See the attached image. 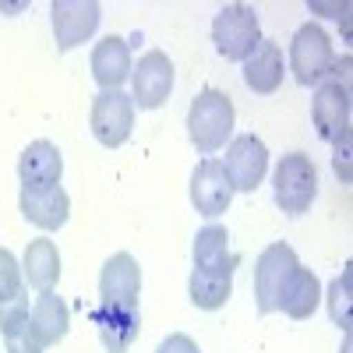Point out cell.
I'll return each mask as SVG.
<instances>
[{
    "mask_svg": "<svg viewBox=\"0 0 353 353\" xmlns=\"http://www.w3.org/2000/svg\"><path fill=\"white\" fill-rule=\"evenodd\" d=\"M28 318V297H18V301H8V304H0V332L11 329L14 321Z\"/></svg>",
    "mask_w": 353,
    "mask_h": 353,
    "instance_id": "27",
    "label": "cell"
},
{
    "mask_svg": "<svg viewBox=\"0 0 353 353\" xmlns=\"http://www.w3.org/2000/svg\"><path fill=\"white\" fill-rule=\"evenodd\" d=\"M92 78L103 92H113L131 78V46L121 36H106L92 46Z\"/></svg>",
    "mask_w": 353,
    "mask_h": 353,
    "instance_id": "18",
    "label": "cell"
},
{
    "mask_svg": "<svg viewBox=\"0 0 353 353\" xmlns=\"http://www.w3.org/2000/svg\"><path fill=\"white\" fill-rule=\"evenodd\" d=\"M311 121L318 138L336 141L339 134L350 131V57L332 64V74L318 85L311 99Z\"/></svg>",
    "mask_w": 353,
    "mask_h": 353,
    "instance_id": "2",
    "label": "cell"
},
{
    "mask_svg": "<svg viewBox=\"0 0 353 353\" xmlns=\"http://www.w3.org/2000/svg\"><path fill=\"white\" fill-rule=\"evenodd\" d=\"M0 336H4V353H43V350H46V346H43V339L36 336V329H32V321H28V318L14 321V325H11V329H4Z\"/></svg>",
    "mask_w": 353,
    "mask_h": 353,
    "instance_id": "24",
    "label": "cell"
},
{
    "mask_svg": "<svg viewBox=\"0 0 353 353\" xmlns=\"http://www.w3.org/2000/svg\"><path fill=\"white\" fill-rule=\"evenodd\" d=\"M233 201V184L223 170L219 159H201L191 173V205L198 209V216L216 219L230 209Z\"/></svg>",
    "mask_w": 353,
    "mask_h": 353,
    "instance_id": "12",
    "label": "cell"
},
{
    "mask_svg": "<svg viewBox=\"0 0 353 353\" xmlns=\"http://www.w3.org/2000/svg\"><path fill=\"white\" fill-rule=\"evenodd\" d=\"M350 301H353V269L346 265V269L332 279V286H329V318H332V325H339L343 332H350V325H353Z\"/></svg>",
    "mask_w": 353,
    "mask_h": 353,
    "instance_id": "23",
    "label": "cell"
},
{
    "mask_svg": "<svg viewBox=\"0 0 353 353\" xmlns=\"http://www.w3.org/2000/svg\"><path fill=\"white\" fill-rule=\"evenodd\" d=\"M88 124H92V134L99 145L121 149L134 131V99L128 92H121V88L99 92L92 99V110H88Z\"/></svg>",
    "mask_w": 353,
    "mask_h": 353,
    "instance_id": "7",
    "label": "cell"
},
{
    "mask_svg": "<svg viewBox=\"0 0 353 353\" xmlns=\"http://www.w3.org/2000/svg\"><path fill=\"white\" fill-rule=\"evenodd\" d=\"M212 43H216L219 57L244 64L254 53V46L261 43V25H258L254 8H248V4L219 8V14L212 18Z\"/></svg>",
    "mask_w": 353,
    "mask_h": 353,
    "instance_id": "6",
    "label": "cell"
},
{
    "mask_svg": "<svg viewBox=\"0 0 353 353\" xmlns=\"http://www.w3.org/2000/svg\"><path fill=\"white\" fill-rule=\"evenodd\" d=\"M332 170L343 184H350V131L332 141Z\"/></svg>",
    "mask_w": 353,
    "mask_h": 353,
    "instance_id": "26",
    "label": "cell"
},
{
    "mask_svg": "<svg viewBox=\"0 0 353 353\" xmlns=\"http://www.w3.org/2000/svg\"><path fill=\"white\" fill-rule=\"evenodd\" d=\"M88 321L96 325L103 346L110 353H124L138 332H141V314L138 307H110V304H96L92 311H88Z\"/></svg>",
    "mask_w": 353,
    "mask_h": 353,
    "instance_id": "14",
    "label": "cell"
},
{
    "mask_svg": "<svg viewBox=\"0 0 353 353\" xmlns=\"http://www.w3.org/2000/svg\"><path fill=\"white\" fill-rule=\"evenodd\" d=\"M272 194L286 216H304L311 201L318 198V170L307 152H290L276 163L272 173Z\"/></svg>",
    "mask_w": 353,
    "mask_h": 353,
    "instance_id": "3",
    "label": "cell"
},
{
    "mask_svg": "<svg viewBox=\"0 0 353 353\" xmlns=\"http://www.w3.org/2000/svg\"><path fill=\"white\" fill-rule=\"evenodd\" d=\"M21 276L28 279V286H36L39 293L57 286V279H61V251H57V244L50 237L28 241L25 258H21Z\"/></svg>",
    "mask_w": 353,
    "mask_h": 353,
    "instance_id": "20",
    "label": "cell"
},
{
    "mask_svg": "<svg viewBox=\"0 0 353 353\" xmlns=\"http://www.w3.org/2000/svg\"><path fill=\"white\" fill-rule=\"evenodd\" d=\"M321 304V283L311 269H304V265H297V272L290 276L286 290H283V301H279V311L290 314L293 321H304L318 311Z\"/></svg>",
    "mask_w": 353,
    "mask_h": 353,
    "instance_id": "21",
    "label": "cell"
},
{
    "mask_svg": "<svg viewBox=\"0 0 353 353\" xmlns=\"http://www.w3.org/2000/svg\"><path fill=\"white\" fill-rule=\"evenodd\" d=\"M223 170L230 176L233 191H258V184L265 181V170H269V149L258 134H237L230 138L226 145V159H223Z\"/></svg>",
    "mask_w": 353,
    "mask_h": 353,
    "instance_id": "10",
    "label": "cell"
},
{
    "mask_svg": "<svg viewBox=\"0 0 353 353\" xmlns=\"http://www.w3.org/2000/svg\"><path fill=\"white\" fill-rule=\"evenodd\" d=\"M191 258H194V269L209 272V276H233V269H237V254L230 251V233L219 223H209L198 230Z\"/></svg>",
    "mask_w": 353,
    "mask_h": 353,
    "instance_id": "15",
    "label": "cell"
},
{
    "mask_svg": "<svg viewBox=\"0 0 353 353\" xmlns=\"http://www.w3.org/2000/svg\"><path fill=\"white\" fill-rule=\"evenodd\" d=\"M156 353H201V350H198V343H194L191 336L173 332V336H166V339L156 346Z\"/></svg>",
    "mask_w": 353,
    "mask_h": 353,
    "instance_id": "28",
    "label": "cell"
},
{
    "mask_svg": "<svg viewBox=\"0 0 353 353\" xmlns=\"http://www.w3.org/2000/svg\"><path fill=\"white\" fill-rule=\"evenodd\" d=\"M173 61L163 53V50H149L141 53V61L131 68V99H134V110H159L170 92H173Z\"/></svg>",
    "mask_w": 353,
    "mask_h": 353,
    "instance_id": "9",
    "label": "cell"
},
{
    "mask_svg": "<svg viewBox=\"0 0 353 353\" xmlns=\"http://www.w3.org/2000/svg\"><path fill=\"white\" fill-rule=\"evenodd\" d=\"M332 64H336V50H332L329 32L318 21L301 25L290 39V71L297 78V85H304V88L321 85L332 74Z\"/></svg>",
    "mask_w": 353,
    "mask_h": 353,
    "instance_id": "4",
    "label": "cell"
},
{
    "mask_svg": "<svg viewBox=\"0 0 353 353\" xmlns=\"http://www.w3.org/2000/svg\"><path fill=\"white\" fill-rule=\"evenodd\" d=\"M297 254H293L290 244L276 241L269 244L258 261H254V307L258 314H276L279 311V301H283V290L290 283V276L297 272Z\"/></svg>",
    "mask_w": 353,
    "mask_h": 353,
    "instance_id": "5",
    "label": "cell"
},
{
    "mask_svg": "<svg viewBox=\"0 0 353 353\" xmlns=\"http://www.w3.org/2000/svg\"><path fill=\"white\" fill-rule=\"evenodd\" d=\"M28 321H32V329L43 339V346H57L71 329V311H68L64 297H57L53 290H46L36 297V304L28 307Z\"/></svg>",
    "mask_w": 353,
    "mask_h": 353,
    "instance_id": "19",
    "label": "cell"
},
{
    "mask_svg": "<svg viewBox=\"0 0 353 353\" xmlns=\"http://www.w3.org/2000/svg\"><path fill=\"white\" fill-rule=\"evenodd\" d=\"M18 297H25L21 265H18V258H14L8 248H0V304L18 301Z\"/></svg>",
    "mask_w": 353,
    "mask_h": 353,
    "instance_id": "25",
    "label": "cell"
},
{
    "mask_svg": "<svg viewBox=\"0 0 353 353\" xmlns=\"http://www.w3.org/2000/svg\"><path fill=\"white\" fill-rule=\"evenodd\" d=\"M188 293H191V304L201 307V311H219L226 307V301L233 297V276H209V272H191V283H188Z\"/></svg>",
    "mask_w": 353,
    "mask_h": 353,
    "instance_id": "22",
    "label": "cell"
},
{
    "mask_svg": "<svg viewBox=\"0 0 353 353\" xmlns=\"http://www.w3.org/2000/svg\"><path fill=\"white\" fill-rule=\"evenodd\" d=\"M103 8L96 0H53L50 4V25H53V39L57 50H74L81 43H88L99 28Z\"/></svg>",
    "mask_w": 353,
    "mask_h": 353,
    "instance_id": "8",
    "label": "cell"
},
{
    "mask_svg": "<svg viewBox=\"0 0 353 353\" xmlns=\"http://www.w3.org/2000/svg\"><path fill=\"white\" fill-rule=\"evenodd\" d=\"M283 74H286L283 46L272 43V39H261L254 46V53L244 61V85L251 88V92H258V96H272V92H279Z\"/></svg>",
    "mask_w": 353,
    "mask_h": 353,
    "instance_id": "17",
    "label": "cell"
},
{
    "mask_svg": "<svg viewBox=\"0 0 353 353\" xmlns=\"http://www.w3.org/2000/svg\"><path fill=\"white\" fill-rule=\"evenodd\" d=\"M233 121H237L233 99L226 92H219V88H201L188 110V138L201 156H212L230 145Z\"/></svg>",
    "mask_w": 353,
    "mask_h": 353,
    "instance_id": "1",
    "label": "cell"
},
{
    "mask_svg": "<svg viewBox=\"0 0 353 353\" xmlns=\"http://www.w3.org/2000/svg\"><path fill=\"white\" fill-rule=\"evenodd\" d=\"M138 297H141V269H138L134 254L128 251L110 254L99 272V304L138 307Z\"/></svg>",
    "mask_w": 353,
    "mask_h": 353,
    "instance_id": "11",
    "label": "cell"
},
{
    "mask_svg": "<svg viewBox=\"0 0 353 353\" xmlns=\"http://www.w3.org/2000/svg\"><path fill=\"white\" fill-rule=\"evenodd\" d=\"M18 176L25 191H43V188H57L64 176V156L53 141L36 138L25 145V152L18 156Z\"/></svg>",
    "mask_w": 353,
    "mask_h": 353,
    "instance_id": "13",
    "label": "cell"
},
{
    "mask_svg": "<svg viewBox=\"0 0 353 353\" xmlns=\"http://www.w3.org/2000/svg\"><path fill=\"white\" fill-rule=\"evenodd\" d=\"M18 209H21V216L32 223V226H39V230L50 233V230H61L68 223L71 198H68V191L61 184H57V188H43V191H25L21 188Z\"/></svg>",
    "mask_w": 353,
    "mask_h": 353,
    "instance_id": "16",
    "label": "cell"
}]
</instances>
